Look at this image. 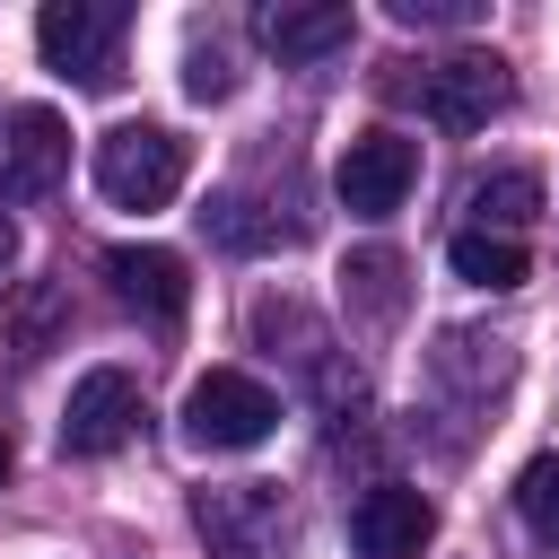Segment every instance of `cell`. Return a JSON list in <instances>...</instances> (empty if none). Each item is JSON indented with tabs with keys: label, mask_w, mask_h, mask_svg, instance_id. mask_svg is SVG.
Listing matches in <instances>:
<instances>
[{
	"label": "cell",
	"mask_w": 559,
	"mask_h": 559,
	"mask_svg": "<svg viewBox=\"0 0 559 559\" xmlns=\"http://www.w3.org/2000/svg\"><path fill=\"white\" fill-rule=\"evenodd\" d=\"M70 166V122L52 105H0V201L52 192Z\"/></svg>",
	"instance_id": "cell-7"
},
{
	"label": "cell",
	"mask_w": 559,
	"mask_h": 559,
	"mask_svg": "<svg viewBox=\"0 0 559 559\" xmlns=\"http://www.w3.org/2000/svg\"><path fill=\"white\" fill-rule=\"evenodd\" d=\"M192 524H201L210 559H288V507H280L271 480L192 489Z\"/></svg>",
	"instance_id": "cell-2"
},
{
	"label": "cell",
	"mask_w": 559,
	"mask_h": 559,
	"mask_svg": "<svg viewBox=\"0 0 559 559\" xmlns=\"http://www.w3.org/2000/svg\"><path fill=\"white\" fill-rule=\"evenodd\" d=\"M515 515L533 524V542L559 550V454H533V463L515 472Z\"/></svg>",
	"instance_id": "cell-14"
},
{
	"label": "cell",
	"mask_w": 559,
	"mask_h": 559,
	"mask_svg": "<svg viewBox=\"0 0 559 559\" xmlns=\"http://www.w3.org/2000/svg\"><path fill=\"white\" fill-rule=\"evenodd\" d=\"M428 533H437V507H428L419 489H402V480H376V489L349 507V542H358V559H419Z\"/></svg>",
	"instance_id": "cell-9"
},
{
	"label": "cell",
	"mask_w": 559,
	"mask_h": 559,
	"mask_svg": "<svg viewBox=\"0 0 559 559\" xmlns=\"http://www.w3.org/2000/svg\"><path fill=\"white\" fill-rule=\"evenodd\" d=\"M9 253H17V236H9V218H0V271H9Z\"/></svg>",
	"instance_id": "cell-17"
},
{
	"label": "cell",
	"mask_w": 559,
	"mask_h": 559,
	"mask_svg": "<svg viewBox=\"0 0 559 559\" xmlns=\"http://www.w3.org/2000/svg\"><path fill=\"white\" fill-rule=\"evenodd\" d=\"M105 280H114V297H122L131 314H148V323H175L183 297H192V280H183V262H175L166 245H114V253H105Z\"/></svg>",
	"instance_id": "cell-10"
},
{
	"label": "cell",
	"mask_w": 559,
	"mask_h": 559,
	"mask_svg": "<svg viewBox=\"0 0 559 559\" xmlns=\"http://www.w3.org/2000/svg\"><path fill=\"white\" fill-rule=\"evenodd\" d=\"M402 87L419 96V114H428L437 131H480V122L507 114V96H515V79H507L498 52H454V61L419 70V79H402Z\"/></svg>",
	"instance_id": "cell-5"
},
{
	"label": "cell",
	"mask_w": 559,
	"mask_h": 559,
	"mask_svg": "<svg viewBox=\"0 0 559 559\" xmlns=\"http://www.w3.org/2000/svg\"><path fill=\"white\" fill-rule=\"evenodd\" d=\"M96 192L114 210H166L183 192V140L166 122H114L96 140Z\"/></svg>",
	"instance_id": "cell-1"
},
{
	"label": "cell",
	"mask_w": 559,
	"mask_h": 559,
	"mask_svg": "<svg viewBox=\"0 0 559 559\" xmlns=\"http://www.w3.org/2000/svg\"><path fill=\"white\" fill-rule=\"evenodd\" d=\"M131 428H140V384L122 367H87L61 411V454H114Z\"/></svg>",
	"instance_id": "cell-8"
},
{
	"label": "cell",
	"mask_w": 559,
	"mask_h": 559,
	"mask_svg": "<svg viewBox=\"0 0 559 559\" xmlns=\"http://www.w3.org/2000/svg\"><path fill=\"white\" fill-rule=\"evenodd\" d=\"M0 480H9V445H0Z\"/></svg>",
	"instance_id": "cell-18"
},
{
	"label": "cell",
	"mask_w": 559,
	"mask_h": 559,
	"mask_svg": "<svg viewBox=\"0 0 559 559\" xmlns=\"http://www.w3.org/2000/svg\"><path fill=\"white\" fill-rule=\"evenodd\" d=\"M271 428H280L271 384H253V376H236V367H210V376L183 393V437L210 445V454H245V445H262Z\"/></svg>",
	"instance_id": "cell-4"
},
{
	"label": "cell",
	"mask_w": 559,
	"mask_h": 559,
	"mask_svg": "<svg viewBox=\"0 0 559 559\" xmlns=\"http://www.w3.org/2000/svg\"><path fill=\"white\" fill-rule=\"evenodd\" d=\"M472 9H480V0H393L402 26H463Z\"/></svg>",
	"instance_id": "cell-15"
},
{
	"label": "cell",
	"mask_w": 559,
	"mask_h": 559,
	"mask_svg": "<svg viewBox=\"0 0 559 559\" xmlns=\"http://www.w3.org/2000/svg\"><path fill=\"white\" fill-rule=\"evenodd\" d=\"M122 35H131V9H122V0H44V17H35L44 61H52L61 79H79V87H105V79H114Z\"/></svg>",
	"instance_id": "cell-3"
},
{
	"label": "cell",
	"mask_w": 559,
	"mask_h": 559,
	"mask_svg": "<svg viewBox=\"0 0 559 559\" xmlns=\"http://www.w3.org/2000/svg\"><path fill=\"white\" fill-rule=\"evenodd\" d=\"M445 262H454V280H472V288H524V271H533L515 236H472V227L445 245Z\"/></svg>",
	"instance_id": "cell-13"
},
{
	"label": "cell",
	"mask_w": 559,
	"mask_h": 559,
	"mask_svg": "<svg viewBox=\"0 0 559 559\" xmlns=\"http://www.w3.org/2000/svg\"><path fill=\"white\" fill-rule=\"evenodd\" d=\"M542 175L533 166H498V175H480L472 192H463V210H472V236H515V227H533L542 218Z\"/></svg>",
	"instance_id": "cell-12"
},
{
	"label": "cell",
	"mask_w": 559,
	"mask_h": 559,
	"mask_svg": "<svg viewBox=\"0 0 559 559\" xmlns=\"http://www.w3.org/2000/svg\"><path fill=\"white\" fill-rule=\"evenodd\" d=\"M411 183H419V148L402 131H358L332 166V192H341L349 218H393L411 201Z\"/></svg>",
	"instance_id": "cell-6"
},
{
	"label": "cell",
	"mask_w": 559,
	"mask_h": 559,
	"mask_svg": "<svg viewBox=\"0 0 559 559\" xmlns=\"http://www.w3.org/2000/svg\"><path fill=\"white\" fill-rule=\"evenodd\" d=\"M183 87H192V105H218V96L236 87V70H227L218 52H192V70H183Z\"/></svg>",
	"instance_id": "cell-16"
},
{
	"label": "cell",
	"mask_w": 559,
	"mask_h": 559,
	"mask_svg": "<svg viewBox=\"0 0 559 559\" xmlns=\"http://www.w3.org/2000/svg\"><path fill=\"white\" fill-rule=\"evenodd\" d=\"M349 35H358L349 0H280V9H262V44H271L280 61H323V52H341Z\"/></svg>",
	"instance_id": "cell-11"
}]
</instances>
